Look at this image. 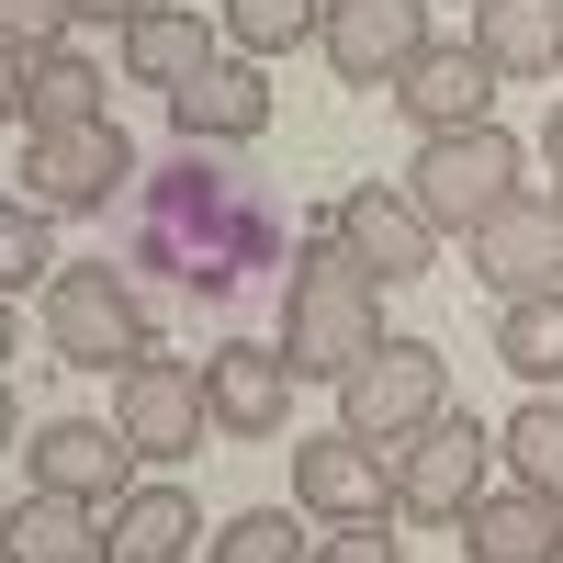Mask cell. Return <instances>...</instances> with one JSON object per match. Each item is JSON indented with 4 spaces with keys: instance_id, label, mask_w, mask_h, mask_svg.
<instances>
[{
    "instance_id": "obj_5",
    "label": "cell",
    "mask_w": 563,
    "mask_h": 563,
    "mask_svg": "<svg viewBox=\"0 0 563 563\" xmlns=\"http://www.w3.org/2000/svg\"><path fill=\"white\" fill-rule=\"evenodd\" d=\"M384 462H395V519H417V530H462V519H474V496H485L496 429H485V417H462V406H440L429 429H406Z\"/></svg>"
},
{
    "instance_id": "obj_4",
    "label": "cell",
    "mask_w": 563,
    "mask_h": 563,
    "mask_svg": "<svg viewBox=\"0 0 563 563\" xmlns=\"http://www.w3.org/2000/svg\"><path fill=\"white\" fill-rule=\"evenodd\" d=\"M34 294H45V339H57L68 372H124L147 350V294H135L113 260H57Z\"/></svg>"
},
{
    "instance_id": "obj_34",
    "label": "cell",
    "mask_w": 563,
    "mask_h": 563,
    "mask_svg": "<svg viewBox=\"0 0 563 563\" xmlns=\"http://www.w3.org/2000/svg\"><path fill=\"white\" fill-rule=\"evenodd\" d=\"M0 451H12V384H0Z\"/></svg>"
},
{
    "instance_id": "obj_29",
    "label": "cell",
    "mask_w": 563,
    "mask_h": 563,
    "mask_svg": "<svg viewBox=\"0 0 563 563\" xmlns=\"http://www.w3.org/2000/svg\"><path fill=\"white\" fill-rule=\"evenodd\" d=\"M68 0H0V45H23V57H45V45H68Z\"/></svg>"
},
{
    "instance_id": "obj_13",
    "label": "cell",
    "mask_w": 563,
    "mask_h": 563,
    "mask_svg": "<svg viewBox=\"0 0 563 563\" xmlns=\"http://www.w3.org/2000/svg\"><path fill=\"white\" fill-rule=\"evenodd\" d=\"M395 102H406V124H417V135L496 124V57H485L474 34H462V45H440V34H429V57H417V68L395 79Z\"/></svg>"
},
{
    "instance_id": "obj_20",
    "label": "cell",
    "mask_w": 563,
    "mask_h": 563,
    "mask_svg": "<svg viewBox=\"0 0 563 563\" xmlns=\"http://www.w3.org/2000/svg\"><path fill=\"white\" fill-rule=\"evenodd\" d=\"M214 68V23L203 12H169V0H147V12L124 23V79L135 90H180Z\"/></svg>"
},
{
    "instance_id": "obj_19",
    "label": "cell",
    "mask_w": 563,
    "mask_h": 563,
    "mask_svg": "<svg viewBox=\"0 0 563 563\" xmlns=\"http://www.w3.org/2000/svg\"><path fill=\"white\" fill-rule=\"evenodd\" d=\"M0 563H102V507L34 485L23 507H0Z\"/></svg>"
},
{
    "instance_id": "obj_25",
    "label": "cell",
    "mask_w": 563,
    "mask_h": 563,
    "mask_svg": "<svg viewBox=\"0 0 563 563\" xmlns=\"http://www.w3.org/2000/svg\"><path fill=\"white\" fill-rule=\"evenodd\" d=\"M327 0H225V45L238 57H282V45H316Z\"/></svg>"
},
{
    "instance_id": "obj_26",
    "label": "cell",
    "mask_w": 563,
    "mask_h": 563,
    "mask_svg": "<svg viewBox=\"0 0 563 563\" xmlns=\"http://www.w3.org/2000/svg\"><path fill=\"white\" fill-rule=\"evenodd\" d=\"M203 563H305V530H294V507H238Z\"/></svg>"
},
{
    "instance_id": "obj_12",
    "label": "cell",
    "mask_w": 563,
    "mask_h": 563,
    "mask_svg": "<svg viewBox=\"0 0 563 563\" xmlns=\"http://www.w3.org/2000/svg\"><path fill=\"white\" fill-rule=\"evenodd\" d=\"M327 225H339V249H350L372 282H417V271L440 260V225L417 214V192H406V180H361V192L327 214Z\"/></svg>"
},
{
    "instance_id": "obj_10",
    "label": "cell",
    "mask_w": 563,
    "mask_h": 563,
    "mask_svg": "<svg viewBox=\"0 0 563 563\" xmlns=\"http://www.w3.org/2000/svg\"><path fill=\"white\" fill-rule=\"evenodd\" d=\"M327 68H339L350 90H395L417 57H429V0H327Z\"/></svg>"
},
{
    "instance_id": "obj_33",
    "label": "cell",
    "mask_w": 563,
    "mask_h": 563,
    "mask_svg": "<svg viewBox=\"0 0 563 563\" xmlns=\"http://www.w3.org/2000/svg\"><path fill=\"white\" fill-rule=\"evenodd\" d=\"M0 361H12V294H0Z\"/></svg>"
},
{
    "instance_id": "obj_27",
    "label": "cell",
    "mask_w": 563,
    "mask_h": 563,
    "mask_svg": "<svg viewBox=\"0 0 563 563\" xmlns=\"http://www.w3.org/2000/svg\"><path fill=\"white\" fill-rule=\"evenodd\" d=\"M57 271V249H45V203L34 192H0V294H23V282Z\"/></svg>"
},
{
    "instance_id": "obj_11",
    "label": "cell",
    "mask_w": 563,
    "mask_h": 563,
    "mask_svg": "<svg viewBox=\"0 0 563 563\" xmlns=\"http://www.w3.org/2000/svg\"><path fill=\"white\" fill-rule=\"evenodd\" d=\"M294 507L305 519H384L395 507V462L372 451V440H350V429H316V440H294Z\"/></svg>"
},
{
    "instance_id": "obj_16",
    "label": "cell",
    "mask_w": 563,
    "mask_h": 563,
    "mask_svg": "<svg viewBox=\"0 0 563 563\" xmlns=\"http://www.w3.org/2000/svg\"><path fill=\"white\" fill-rule=\"evenodd\" d=\"M169 124H180V147H249V135H271V79L249 57H214L203 79L169 90Z\"/></svg>"
},
{
    "instance_id": "obj_22",
    "label": "cell",
    "mask_w": 563,
    "mask_h": 563,
    "mask_svg": "<svg viewBox=\"0 0 563 563\" xmlns=\"http://www.w3.org/2000/svg\"><path fill=\"white\" fill-rule=\"evenodd\" d=\"M102 68H90V57H68V45H45V57L23 68V135H57V124H102L113 102H102Z\"/></svg>"
},
{
    "instance_id": "obj_8",
    "label": "cell",
    "mask_w": 563,
    "mask_h": 563,
    "mask_svg": "<svg viewBox=\"0 0 563 563\" xmlns=\"http://www.w3.org/2000/svg\"><path fill=\"white\" fill-rule=\"evenodd\" d=\"M113 429L135 462H192L203 429H214V406H203V361H158V350H135L113 372Z\"/></svg>"
},
{
    "instance_id": "obj_30",
    "label": "cell",
    "mask_w": 563,
    "mask_h": 563,
    "mask_svg": "<svg viewBox=\"0 0 563 563\" xmlns=\"http://www.w3.org/2000/svg\"><path fill=\"white\" fill-rule=\"evenodd\" d=\"M23 68H34L23 45H0V124H23Z\"/></svg>"
},
{
    "instance_id": "obj_28",
    "label": "cell",
    "mask_w": 563,
    "mask_h": 563,
    "mask_svg": "<svg viewBox=\"0 0 563 563\" xmlns=\"http://www.w3.org/2000/svg\"><path fill=\"white\" fill-rule=\"evenodd\" d=\"M305 563H406V541H395V507H384V519H339L327 541H305Z\"/></svg>"
},
{
    "instance_id": "obj_32",
    "label": "cell",
    "mask_w": 563,
    "mask_h": 563,
    "mask_svg": "<svg viewBox=\"0 0 563 563\" xmlns=\"http://www.w3.org/2000/svg\"><path fill=\"white\" fill-rule=\"evenodd\" d=\"M541 158H552V180H563V102H552V124H541Z\"/></svg>"
},
{
    "instance_id": "obj_3",
    "label": "cell",
    "mask_w": 563,
    "mask_h": 563,
    "mask_svg": "<svg viewBox=\"0 0 563 563\" xmlns=\"http://www.w3.org/2000/svg\"><path fill=\"white\" fill-rule=\"evenodd\" d=\"M530 180V147L507 124H462V135H417V158H406V192L417 214L440 225V238H474V225L507 203Z\"/></svg>"
},
{
    "instance_id": "obj_31",
    "label": "cell",
    "mask_w": 563,
    "mask_h": 563,
    "mask_svg": "<svg viewBox=\"0 0 563 563\" xmlns=\"http://www.w3.org/2000/svg\"><path fill=\"white\" fill-rule=\"evenodd\" d=\"M68 12H79V23H135L147 0H68Z\"/></svg>"
},
{
    "instance_id": "obj_1",
    "label": "cell",
    "mask_w": 563,
    "mask_h": 563,
    "mask_svg": "<svg viewBox=\"0 0 563 563\" xmlns=\"http://www.w3.org/2000/svg\"><path fill=\"white\" fill-rule=\"evenodd\" d=\"M282 260V203L260 192L249 169H225V147H180L158 169H135V203H124V271H147L158 294H192L225 305L249 271ZM135 282V294H147Z\"/></svg>"
},
{
    "instance_id": "obj_21",
    "label": "cell",
    "mask_w": 563,
    "mask_h": 563,
    "mask_svg": "<svg viewBox=\"0 0 563 563\" xmlns=\"http://www.w3.org/2000/svg\"><path fill=\"white\" fill-rule=\"evenodd\" d=\"M474 45L496 79H552L563 68V0H474Z\"/></svg>"
},
{
    "instance_id": "obj_6",
    "label": "cell",
    "mask_w": 563,
    "mask_h": 563,
    "mask_svg": "<svg viewBox=\"0 0 563 563\" xmlns=\"http://www.w3.org/2000/svg\"><path fill=\"white\" fill-rule=\"evenodd\" d=\"M440 406H451V361H440L429 339H384V350L339 384V429L372 440V451H395L406 429H429Z\"/></svg>"
},
{
    "instance_id": "obj_7",
    "label": "cell",
    "mask_w": 563,
    "mask_h": 563,
    "mask_svg": "<svg viewBox=\"0 0 563 563\" xmlns=\"http://www.w3.org/2000/svg\"><path fill=\"white\" fill-rule=\"evenodd\" d=\"M474 282L496 305H530V294H563V192H541V180H519L474 238Z\"/></svg>"
},
{
    "instance_id": "obj_2",
    "label": "cell",
    "mask_w": 563,
    "mask_h": 563,
    "mask_svg": "<svg viewBox=\"0 0 563 563\" xmlns=\"http://www.w3.org/2000/svg\"><path fill=\"white\" fill-rule=\"evenodd\" d=\"M271 350L294 361V384H350L384 350V282L339 249V225L294 238V282H282V339Z\"/></svg>"
},
{
    "instance_id": "obj_18",
    "label": "cell",
    "mask_w": 563,
    "mask_h": 563,
    "mask_svg": "<svg viewBox=\"0 0 563 563\" xmlns=\"http://www.w3.org/2000/svg\"><path fill=\"white\" fill-rule=\"evenodd\" d=\"M462 530H474V563H563V496H541V485H485Z\"/></svg>"
},
{
    "instance_id": "obj_15",
    "label": "cell",
    "mask_w": 563,
    "mask_h": 563,
    "mask_svg": "<svg viewBox=\"0 0 563 563\" xmlns=\"http://www.w3.org/2000/svg\"><path fill=\"white\" fill-rule=\"evenodd\" d=\"M203 406L225 440H282V417H294V361L260 350V339H225L203 361Z\"/></svg>"
},
{
    "instance_id": "obj_24",
    "label": "cell",
    "mask_w": 563,
    "mask_h": 563,
    "mask_svg": "<svg viewBox=\"0 0 563 563\" xmlns=\"http://www.w3.org/2000/svg\"><path fill=\"white\" fill-rule=\"evenodd\" d=\"M496 451H507V474H519V485L563 496V395H530V406L496 429Z\"/></svg>"
},
{
    "instance_id": "obj_17",
    "label": "cell",
    "mask_w": 563,
    "mask_h": 563,
    "mask_svg": "<svg viewBox=\"0 0 563 563\" xmlns=\"http://www.w3.org/2000/svg\"><path fill=\"white\" fill-rule=\"evenodd\" d=\"M192 541H203V507L180 485H124L102 507V563H192Z\"/></svg>"
},
{
    "instance_id": "obj_9",
    "label": "cell",
    "mask_w": 563,
    "mask_h": 563,
    "mask_svg": "<svg viewBox=\"0 0 563 563\" xmlns=\"http://www.w3.org/2000/svg\"><path fill=\"white\" fill-rule=\"evenodd\" d=\"M23 192L45 214H102L113 192H135V147H124V124H57V135H34L23 147Z\"/></svg>"
},
{
    "instance_id": "obj_23",
    "label": "cell",
    "mask_w": 563,
    "mask_h": 563,
    "mask_svg": "<svg viewBox=\"0 0 563 563\" xmlns=\"http://www.w3.org/2000/svg\"><path fill=\"white\" fill-rule=\"evenodd\" d=\"M496 361L519 372L530 395H552V384H563V294H530V305H507V316H496Z\"/></svg>"
},
{
    "instance_id": "obj_14",
    "label": "cell",
    "mask_w": 563,
    "mask_h": 563,
    "mask_svg": "<svg viewBox=\"0 0 563 563\" xmlns=\"http://www.w3.org/2000/svg\"><path fill=\"white\" fill-rule=\"evenodd\" d=\"M23 462H34V485H45V496H79V507H113L124 474H135V451H124L113 417H45Z\"/></svg>"
}]
</instances>
